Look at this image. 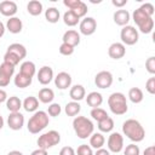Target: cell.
Here are the masks:
<instances>
[{"label":"cell","instance_id":"cell-24","mask_svg":"<svg viewBox=\"0 0 155 155\" xmlns=\"http://www.w3.org/2000/svg\"><path fill=\"white\" fill-rule=\"evenodd\" d=\"M104 143H105V138L101 132H94L90 136V147L91 148H93L96 150L101 149V148H103Z\"/></svg>","mask_w":155,"mask_h":155},{"label":"cell","instance_id":"cell-2","mask_svg":"<svg viewBox=\"0 0 155 155\" xmlns=\"http://www.w3.org/2000/svg\"><path fill=\"white\" fill-rule=\"evenodd\" d=\"M50 122V119H48V114L44 110H36L31 116L30 119L28 120V124H27V128L30 133L33 134H36L39 132H41L42 130H45L47 127Z\"/></svg>","mask_w":155,"mask_h":155},{"label":"cell","instance_id":"cell-42","mask_svg":"<svg viewBox=\"0 0 155 155\" xmlns=\"http://www.w3.org/2000/svg\"><path fill=\"white\" fill-rule=\"evenodd\" d=\"M145 68H147V70H148L149 74H151V75L155 74V57L154 56L149 57L145 61Z\"/></svg>","mask_w":155,"mask_h":155},{"label":"cell","instance_id":"cell-44","mask_svg":"<svg viewBox=\"0 0 155 155\" xmlns=\"http://www.w3.org/2000/svg\"><path fill=\"white\" fill-rule=\"evenodd\" d=\"M145 90L150 93V94H154L155 93V78L151 76L148 79V81L145 82Z\"/></svg>","mask_w":155,"mask_h":155},{"label":"cell","instance_id":"cell-12","mask_svg":"<svg viewBox=\"0 0 155 155\" xmlns=\"http://www.w3.org/2000/svg\"><path fill=\"white\" fill-rule=\"evenodd\" d=\"M24 125V116L23 114H21L19 111L16 113H10V115L7 116V126L13 130V131H18L23 127Z\"/></svg>","mask_w":155,"mask_h":155},{"label":"cell","instance_id":"cell-31","mask_svg":"<svg viewBox=\"0 0 155 155\" xmlns=\"http://www.w3.org/2000/svg\"><path fill=\"white\" fill-rule=\"evenodd\" d=\"M59 17H61V13L57 7H48L45 11V18L48 23H57L59 21Z\"/></svg>","mask_w":155,"mask_h":155},{"label":"cell","instance_id":"cell-4","mask_svg":"<svg viewBox=\"0 0 155 155\" xmlns=\"http://www.w3.org/2000/svg\"><path fill=\"white\" fill-rule=\"evenodd\" d=\"M132 19L134 21L136 25L138 27L139 31L143 34H150L154 29V19L153 17L148 16L140 7L133 11L132 13Z\"/></svg>","mask_w":155,"mask_h":155},{"label":"cell","instance_id":"cell-40","mask_svg":"<svg viewBox=\"0 0 155 155\" xmlns=\"http://www.w3.org/2000/svg\"><path fill=\"white\" fill-rule=\"evenodd\" d=\"M76 155H93V150L90 145L87 144H81L78 147L76 151H75Z\"/></svg>","mask_w":155,"mask_h":155},{"label":"cell","instance_id":"cell-22","mask_svg":"<svg viewBox=\"0 0 155 155\" xmlns=\"http://www.w3.org/2000/svg\"><path fill=\"white\" fill-rule=\"evenodd\" d=\"M22 107L28 113H35L39 108V99L34 96H29L22 102Z\"/></svg>","mask_w":155,"mask_h":155},{"label":"cell","instance_id":"cell-41","mask_svg":"<svg viewBox=\"0 0 155 155\" xmlns=\"http://www.w3.org/2000/svg\"><path fill=\"white\" fill-rule=\"evenodd\" d=\"M59 53L63 54V56H70L74 53V47H71L70 45H67L64 42L61 44L59 46Z\"/></svg>","mask_w":155,"mask_h":155},{"label":"cell","instance_id":"cell-9","mask_svg":"<svg viewBox=\"0 0 155 155\" xmlns=\"http://www.w3.org/2000/svg\"><path fill=\"white\" fill-rule=\"evenodd\" d=\"M13 74H15V67L6 62H2L0 64V87H6L10 84Z\"/></svg>","mask_w":155,"mask_h":155},{"label":"cell","instance_id":"cell-48","mask_svg":"<svg viewBox=\"0 0 155 155\" xmlns=\"http://www.w3.org/2000/svg\"><path fill=\"white\" fill-rule=\"evenodd\" d=\"M111 4H113L114 6L121 8L122 6H125V5L127 4V0H121V1H119V0H111Z\"/></svg>","mask_w":155,"mask_h":155},{"label":"cell","instance_id":"cell-14","mask_svg":"<svg viewBox=\"0 0 155 155\" xmlns=\"http://www.w3.org/2000/svg\"><path fill=\"white\" fill-rule=\"evenodd\" d=\"M17 11H18V7H17V4L15 1L5 0V1L0 2V13L2 16L11 18V17H15Z\"/></svg>","mask_w":155,"mask_h":155},{"label":"cell","instance_id":"cell-5","mask_svg":"<svg viewBox=\"0 0 155 155\" xmlns=\"http://www.w3.org/2000/svg\"><path fill=\"white\" fill-rule=\"evenodd\" d=\"M108 105L114 115H124L128 110L126 96L121 92H114L108 98Z\"/></svg>","mask_w":155,"mask_h":155},{"label":"cell","instance_id":"cell-29","mask_svg":"<svg viewBox=\"0 0 155 155\" xmlns=\"http://www.w3.org/2000/svg\"><path fill=\"white\" fill-rule=\"evenodd\" d=\"M27 11L31 16H39L42 12V4L39 0H31L27 5Z\"/></svg>","mask_w":155,"mask_h":155},{"label":"cell","instance_id":"cell-3","mask_svg":"<svg viewBox=\"0 0 155 155\" xmlns=\"http://www.w3.org/2000/svg\"><path fill=\"white\" fill-rule=\"evenodd\" d=\"M73 128L80 139H87L94 130L93 122L86 116H75L73 120Z\"/></svg>","mask_w":155,"mask_h":155},{"label":"cell","instance_id":"cell-53","mask_svg":"<svg viewBox=\"0 0 155 155\" xmlns=\"http://www.w3.org/2000/svg\"><path fill=\"white\" fill-rule=\"evenodd\" d=\"M7 155H23V153H21L19 150H12V151H10Z\"/></svg>","mask_w":155,"mask_h":155},{"label":"cell","instance_id":"cell-23","mask_svg":"<svg viewBox=\"0 0 155 155\" xmlns=\"http://www.w3.org/2000/svg\"><path fill=\"white\" fill-rule=\"evenodd\" d=\"M38 99L44 103V104H48V103H52V101L54 99V92L52 88H48V87H44L39 91V96H38Z\"/></svg>","mask_w":155,"mask_h":155},{"label":"cell","instance_id":"cell-50","mask_svg":"<svg viewBox=\"0 0 155 155\" xmlns=\"http://www.w3.org/2000/svg\"><path fill=\"white\" fill-rule=\"evenodd\" d=\"M93 155H110V151L108 149H104V148H101V149H97L96 153Z\"/></svg>","mask_w":155,"mask_h":155},{"label":"cell","instance_id":"cell-51","mask_svg":"<svg viewBox=\"0 0 155 155\" xmlns=\"http://www.w3.org/2000/svg\"><path fill=\"white\" fill-rule=\"evenodd\" d=\"M7 93H6V91L5 90H2V88H0V103H4V102H6L7 101Z\"/></svg>","mask_w":155,"mask_h":155},{"label":"cell","instance_id":"cell-1","mask_svg":"<svg viewBox=\"0 0 155 155\" xmlns=\"http://www.w3.org/2000/svg\"><path fill=\"white\" fill-rule=\"evenodd\" d=\"M122 133L133 143H139L145 137V131L136 119H127L122 124Z\"/></svg>","mask_w":155,"mask_h":155},{"label":"cell","instance_id":"cell-28","mask_svg":"<svg viewBox=\"0 0 155 155\" xmlns=\"http://www.w3.org/2000/svg\"><path fill=\"white\" fill-rule=\"evenodd\" d=\"M31 80L33 78H29V76H25L21 73L16 74L15 78H13V82L16 85V87H19V88H25L28 87L30 84H31Z\"/></svg>","mask_w":155,"mask_h":155},{"label":"cell","instance_id":"cell-45","mask_svg":"<svg viewBox=\"0 0 155 155\" xmlns=\"http://www.w3.org/2000/svg\"><path fill=\"white\" fill-rule=\"evenodd\" d=\"M80 2H81V0H64L63 1L64 6H67L69 10H74Z\"/></svg>","mask_w":155,"mask_h":155},{"label":"cell","instance_id":"cell-43","mask_svg":"<svg viewBox=\"0 0 155 155\" xmlns=\"http://www.w3.org/2000/svg\"><path fill=\"white\" fill-rule=\"evenodd\" d=\"M139 7H140L148 16L153 17V15H154V12H155V8H154V5H153V4H150V2H145V4L140 5Z\"/></svg>","mask_w":155,"mask_h":155},{"label":"cell","instance_id":"cell-38","mask_svg":"<svg viewBox=\"0 0 155 155\" xmlns=\"http://www.w3.org/2000/svg\"><path fill=\"white\" fill-rule=\"evenodd\" d=\"M124 155H140V149L136 143H131L124 149Z\"/></svg>","mask_w":155,"mask_h":155},{"label":"cell","instance_id":"cell-52","mask_svg":"<svg viewBox=\"0 0 155 155\" xmlns=\"http://www.w3.org/2000/svg\"><path fill=\"white\" fill-rule=\"evenodd\" d=\"M5 30H6V27H5V24H4V23L0 21V38H2V36H4Z\"/></svg>","mask_w":155,"mask_h":155},{"label":"cell","instance_id":"cell-20","mask_svg":"<svg viewBox=\"0 0 155 155\" xmlns=\"http://www.w3.org/2000/svg\"><path fill=\"white\" fill-rule=\"evenodd\" d=\"M69 96L74 102H80L86 97V91L85 87L82 85H74L70 91H69Z\"/></svg>","mask_w":155,"mask_h":155},{"label":"cell","instance_id":"cell-25","mask_svg":"<svg viewBox=\"0 0 155 155\" xmlns=\"http://www.w3.org/2000/svg\"><path fill=\"white\" fill-rule=\"evenodd\" d=\"M7 51H8V52H12L13 54H16L21 61H22L23 58H25V56H27V48L24 47V45H22V44H19V42H13V44H11V45L7 47Z\"/></svg>","mask_w":155,"mask_h":155},{"label":"cell","instance_id":"cell-30","mask_svg":"<svg viewBox=\"0 0 155 155\" xmlns=\"http://www.w3.org/2000/svg\"><path fill=\"white\" fill-rule=\"evenodd\" d=\"M128 98H130V101H131L132 103L138 104V103H140V102L143 101V98H144L143 91H142L139 87H132V88H130V91H128Z\"/></svg>","mask_w":155,"mask_h":155},{"label":"cell","instance_id":"cell-32","mask_svg":"<svg viewBox=\"0 0 155 155\" xmlns=\"http://www.w3.org/2000/svg\"><path fill=\"white\" fill-rule=\"evenodd\" d=\"M80 110H81L80 103L79 102H74V101L67 103L65 107H64V111H65V114L68 116H76L80 113Z\"/></svg>","mask_w":155,"mask_h":155},{"label":"cell","instance_id":"cell-21","mask_svg":"<svg viewBox=\"0 0 155 155\" xmlns=\"http://www.w3.org/2000/svg\"><path fill=\"white\" fill-rule=\"evenodd\" d=\"M86 103L91 107V108H99L101 104L103 103V96L97 92V91H93V92H90L86 97Z\"/></svg>","mask_w":155,"mask_h":155},{"label":"cell","instance_id":"cell-15","mask_svg":"<svg viewBox=\"0 0 155 155\" xmlns=\"http://www.w3.org/2000/svg\"><path fill=\"white\" fill-rule=\"evenodd\" d=\"M108 54L113 59H121L126 54V46L122 42H113L108 48Z\"/></svg>","mask_w":155,"mask_h":155},{"label":"cell","instance_id":"cell-8","mask_svg":"<svg viewBox=\"0 0 155 155\" xmlns=\"http://www.w3.org/2000/svg\"><path fill=\"white\" fill-rule=\"evenodd\" d=\"M107 145L110 153L117 154L124 149V137L119 132H111L110 136L108 137Z\"/></svg>","mask_w":155,"mask_h":155},{"label":"cell","instance_id":"cell-7","mask_svg":"<svg viewBox=\"0 0 155 155\" xmlns=\"http://www.w3.org/2000/svg\"><path fill=\"white\" fill-rule=\"evenodd\" d=\"M120 39L124 45L132 46V45L137 44V41L139 39L138 30L133 25H125V27H122V29L120 31Z\"/></svg>","mask_w":155,"mask_h":155},{"label":"cell","instance_id":"cell-47","mask_svg":"<svg viewBox=\"0 0 155 155\" xmlns=\"http://www.w3.org/2000/svg\"><path fill=\"white\" fill-rule=\"evenodd\" d=\"M143 155H155V147L150 145V147L145 148L144 151H143Z\"/></svg>","mask_w":155,"mask_h":155},{"label":"cell","instance_id":"cell-11","mask_svg":"<svg viewBox=\"0 0 155 155\" xmlns=\"http://www.w3.org/2000/svg\"><path fill=\"white\" fill-rule=\"evenodd\" d=\"M97 29V22L93 17H85L80 24H79V30L82 35H92Z\"/></svg>","mask_w":155,"mask_h":155},{"label":"cell","instance_id":"cell-39","mask_svg":"<svg viewBox=\"0 0 155 155\" xmlns=\"http://www.w3.org/2000/svg\"><path fill=\"white\" fill-rule=\"evenodd\" d=\"M61 111H62V108H61V105H59L58 103H51V104L48 105L47 114H48L50 116L56 117V116H58V115L61 114Z\"/></svg>","mask_w":155,"mask_h":155},{"label":"cell","instance_id":"cell-16","mask_svg":"<svg viewBox=\"0 0 155 155\" xmlns=\"http://www.w3.org/2000/svg\"><path fill=\"white\" fill-rule=\"evenodd\" d=\"M54 79V85L56 87H58L59 90H67L68 87H70L71 85V76L69 73L67 71H61L56 75Z\"/></svg>","mask_w":155,"mask_h":155},{"label":"cell","instance_id":"cell-35","mask_svg":"<svg viewBox=\"0 0 155 155\" xmlns=\"http://www.w3.org/2000/svg\"><path fill=\"white\" fill-rule=\"evenodd\" d=\"M90 115H91V116H92V119H93V120H96L97 122H99V121H102V120H104L105 117H108V116H109V115H108V113H107L103 108H92V110H91Z\"/></svg>","mask_w":155,"mask_h":155},{"label":"cell","instance_id":"cell-18","mask_svg":"<svg viewBox=\"0 0 155 155\" xmlns=\"http://www.w3.org/2000/svg\"><path fill=\"white\" fill-rule=\"evenodd\" d=\"M62 41L67 45H70L71 47L75 48V46H78L80 44V34L74 30V29H69L67 30L64 34H63V38H62Z\"/></svg>","mask_w":155,"mask_h":155},{"label":"cell","instance_id":"cell-13","mask_svg":"<svg viewBox=\"0 0 155 155\" xmlns=\"http://www.w3.org/2000/svg\"><path fill=\"white\" fill-rule=\"evenodd\" d=\"M36 76H38V81L41 85H48L54 78L53 76V69L48 65H44L39 69Z\"/></svg>","mask_w":155,"mask_h":155},{"label":"cell","instance_id":"cell-37","mask_svg":"<svg viewBox=\"0 0 155 155\" xmlns=\"http://www.w3.org/2000/svg\"><path fill=\"white\" fill-rule=\"evenodd\" d=\"M4 62H6V63H8V64H11V65H13V67H16V65L21 62V59H19L16 54H13L12 52L6 51V53L4 54Z\"/></svg>","mask_w":155,"mask_h":155},{"label":"cell","instance_id":"cell-27","mask_svg":"<svg viewBox=\"0 0 155 155\" xmlns=\"http://www.w3.org/2000/svg\"><path fill=\"white\" fill-rule=\"evenodd\" d=\"M6 108L10 110V113L19 111V109L22 108V101L17 96H11L6 101Z\"/></svg>","mask_w":155,"mask_h":155},{"label":"cell","instance_id":"cell-54","mask_svg":"<svg viewBox=\"0 0 155 155\" xmlns=\"http://www.w3.org/2000/svg\"><path fill=\"white\" fill-rule=\"evenodd\" d=\"M4 124H5V121H4V117L0 115V130L4 127Z\"/></svg>","mask_w":155,"mask_h":155},{"label":"cell","instance_id":"cell-19","mask_svg":"<svg viewBox=\"0 0 155 155\" xmlns=\"http://www.w3.org/2000/svg\"><path fill=\"white\" fill-rule=\"evenodd\" d=\"M6 29L10 31V33H12V34H18V33H21L22 31V29H23V23H22V21L18 18V17H11V18H8L7 19V22H6Z\"/></svg>","mask_w":155,"mask_h":155},{"label":"cell","instance_id":"cell-26","mask_svg":"<svg viewBox=\"0 0 155 155\" xmlns=\"http://www.w3.org/2000/svg\"><path fill=\"white\" fill-rule=\"evenodd\" d=\"M19 73L23 74V75H25V76L33 78V76L35 75V73H36V67H35V64H34L33 62L25 61V62H23V63L21 64V67H19Z\"/></svg>","mask_w":155,"mask_h":155},{"label":"cell","instance_id":"cell-10","mask_svg":"<svg viewBox=\"0 0 155 155\" xmlns=\"http://www.w3.org/2000/svg\"><path fill=\"white\" fill-rule=\"evenodd\" d=\"M94 84L99 88H109L113 84V74L108 70H102L96 74Z\"/></svg>","mask_w":155,"mask_h":155},{"label":"cell","instance_id":"cell-49","mask_svg":"<svg viewBox=\"0 0 155 155\" xmlns=\"http://www.w3.org/2000/svg\"><path fill=\"white\" fill-rule=\"evenodd\" d=\"M30 155H47V150H45V149H41V148H38V149L33 150Z\"/></svg>","mask_w":155,"mask_h":155},{"label":"cell","instance_id":"cell-17","mask_svg":"<svg viewBox=\"0 0 155 155\" xmlns=\"http://www.w3.org/2000/svg\"><path fill=\"white\" fill-rule=\"evenodd\" d=\"M113 19L115 22V24L120 25V27H125V25H128V22L131 19V15L127 10H124V8H120V10H116L113 15Z\"/></svg>","mask_w":155,"mask_h":155},{"label":"cell","instance_id":"cell-33","mask_svg":"<svg viewBox=\"0 0 155 155\" xmlns=\"http://www.w3.org/2000/svg\"><path fill=\"white\" fill-rule=\"evenodd\" d=\"M79 21H80V18H79L73 11H70V10H68V11L64 12V15H63V22H64V24L68 25V27H75V25L79 23Z\"/></svg>","mask_w":155,"mask_h":155},{"label":"cell","instance_id":"cell-34","mask_svg":"<svg viewBox=\"0 0 155 155\" xmlns=\"http://www.w3.org/2000/svg\"><path fill=\"white\" fill-rule=\"evenodd\" d=\"M113 128H114V120L110 116H108L104 120H102V121L98 122V130L101 132L108 133V132H111Z\"/></svg>","mask_w":155,"mask_h":155},{"label":"cell","instance_id":"cell-46","mask_svg":"<svg viewBox=\"0 0 155 155\" xmlns=\"http://www.w3.org/2000/svg\"><path fill=\"white\" fill-rule=\"evenodd\" d=\"M59 155H76V154H75L74 148H71V147L67 145V147H63V148L61 149Z\"/></svg>","mask_w":155,"mask_h":155},{"label":"cell","instance_id":"cell-6","mask_svg":"<svg viewBox=\"0 0 155 155\" xmlns=\"http://www.w3.org/2000/svg\"><path fill=\"white\" fill-rule=\"evenodd\" d=\"M59 142H61V134L56 130H51L48 132L42 133L41 136H39V138L36 140L38 147L41 149H45V150L59 144Z\"/></svg>","mask_w":155,"mask_h":155},{"label":"cell","instance_id":"cell-36","mask_svg":"<svg viewBox=\"0 0 155 155\" xmlns=\"http://www.w3.org/2000/svg\"><path fill=\"white\" fill-rule=\"evenodd\" d=\"M70 11H73L79 18H81V17H85L86 16V13H87V11H88V8H87V5L84 2V1H81L74 10H70Z\"/></svg>","mask_w":155,"mask_h":155}]
</instances>
